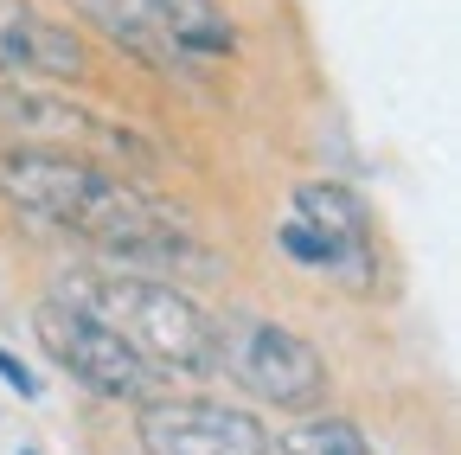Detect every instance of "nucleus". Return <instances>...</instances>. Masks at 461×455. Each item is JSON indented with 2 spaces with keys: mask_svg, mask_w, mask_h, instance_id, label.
I'll return each instance as SVG.
<instances>
[{
  "mask_svg": "<svg viewBox=\"0 0 461 455\" xmlns=\"http://www.w3.org/2000/svg\"><path fill=\"white\" fill-rule=\"evenodd\" d=\"M58 302L103 321L129 353L160 372H218V314H205L180 282H160L148 269H77L58 282Z\"/></svg>",
  "mask_w": 461,
  "mask_h": 455,
  "instance_id": "nucleus-2",
  "label": "nucleus"
},
{
  "mask_svg": "<svg viewBox=\"0 0 461 455\" xmlns=\"http://www.w3.org/2000/svg\"><path fill=\"white\" fill-rule=\"evenodd\" d=\"M0 378H7L20 397H26V405H32V397H39V378H32V366L20 359V353H7V347H0Z\"/></svg>",
  "mask_w": 461,
  "mask_h": 455,
  "instance_id": "nucleus-11",
  "label": "nucleus"
},
{
  "mask_svg": "<svg viewBox=\"0 0 461 455\" xmlns=\"http://www.w3.org/2000/svg\"><path fill=\"white\" fill-rule=\"evenodd\" d=\"M0 77H39V84L84 77V39L39 14L32 0H0Z\"/></svg>",
  "mask_w": 461,
  "mask_h": 455,
  "instance_id": "nucleus-7",
  "label": "nucleus"
},
{
  "mask_svg": "<svg viewBox=\"0 0 461 455\" xmlns=\"http://www.w3.org/2000/svg\"><path fill=\"white\" fill-rule=\"evenodd\" d=\"M218 372H230L250 397L276 411H314L327 397V359L295 327L263 314H224L218 321Z\"/></svg>",
  "mask_w": 461,
  "mask_h": 455,
  "instance_id": "nucleus-3",
  "label": "nucleus"
},
{
  "mask_svg": "<svg viewBox=\"0 0 461 455\" xmlns=\"http://www.w3.org/2000/svg\"><path fill=\"white\" fill-rule=\"evenodd\" d=\"M141 455H269V430L244 405L212 397H148L135 417Z\"/></svg>",
  "mask_w": 461,
  "mask_h": 455,
  "instance_id": "nucleus-6",
  "label": "nucleus"
},
{
  "mask_svg": "<svg viewBox=\"0 0 461 455\" xmlns=\"http://www.w3.org/2000/svg\"><path fill=\"white\" fill-rule=\"evenodd\" d=\"M20 455H39V449H20Z\"/></svg>",
  "mask_w": 461,
  "mask_h": 455,
  "instance_id": "nucleus-12",
  "label": "nucleus"
},
{
  "mask_svg": "<svg viewBox=\"0 0 461 455\" xmlns=\"http://www.w3.org/2000/svg\"><path fill=\"white\" fill-rule=\"evenodd\" d=\"M282 455H372V442L353 417H308L282 436Z\"/></svg>",
  "mask_w": 461,
  "mask_h": 455,
  "instance_id": "nucleus-10",
  "label": "nucleus"
},
{
  "mask_svg": "<svg viewBox=\"0 0 461 455\" xmlns=\"http://www.w3.org/2000/svg\"><path fill=\"white\" fill-rule=\"evenodd\" d=\"M0 199H7L26 224L51 238H84L90 250H103L122 269H173L180 250H193V238H180L173 224L129 174H115L103 160L84 154H58V148H0Z\"/></svg>",
  "mask_w": 461,
  "mask_h": 455,
  "instance_id": "nucleus-1",
  "label": "nucleus"
},
{
  "mask_svg": "<svg viewBox=\"0 0 461 455\" xmlns=\"http://www.w3.org/2000/svg\"><path fill=\"white\" fill-rule=\"evenodd\" d=\"M71 7L141 65H167L173 71V45H167V0H71Z\"/></svg>",
  "mask_w": 461,
  "mask_h": 455,
  "instance_id": "nucleus-9",
  "label": "nucleus"
},
{
  "mask_svg": "<svg viewBox=\"0 0 461 455\" xmlns=\"http://www.w3.org/2000/svg\"><path fill=\"white\" fill-rule=\"evenodd\" d=\"M295 218L308 224L314 238H327L333 250V276L339 282H353V289H372V218L359 205L353 187H339V180H302L295 187Z\"/></svg>",
  "mask_w": 461,
  "mask_h": 455,
  "instance_id": "nucleus-8",
  "label": "nucleus"
},
{
  "mask_svg": "<svg viewBox=\"0 0 461 455\" xmlns=\"http://www.w3.org/2000/svg\"><path fill=\"white\" fill-rule=\"evenodd\" d=\"M0 129L32 135V148H58V154H84V160H135V129L96 116L90 103H77L71 90H51L39 77H0Z\"/></svg>",
  "mask_w": 461,
  "mask_h": 455,
  "instance_id": "nucleus-5",
  "label": "nucleus"
},
{
  "mask_svg": "<svg viewBox=\"0 0 461 455\" xmlns=\"http://www.w3.org/2000/svg\"><path fill=\"white\" fill-rule=\"evenodd\" d=\"M32 333H39L45 359L58 372H71L96 397H115V405H122V397H129V405H148V397H160V385H167L160 366H148L141 353H129L103 321H90L84 308L58 302V296H45L32 308Z\"/></svg>",
  "mask_w": 461,
  "mask_h": 455,
  "instance_id": "nucleus-4",
  "label": "nucleus"
}]
</instances>
